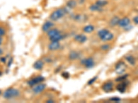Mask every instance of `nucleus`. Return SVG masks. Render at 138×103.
I'll return each mask as SVG.
<instances>
[{
    "mask_svg": "<svg viewBox=\"0 0 138 103\" xmlns=\"http://www.w3.org/2000/svg\"><path fill=\"white\" fill-rule=\"evenodd\" d=\"M133 21L135 24H138V16H136L135 17H134L133 19Z\"/></svg>",
    "mask_w": 138,
    "mask_h": 103,
    "instance_id": "28",
    "label": "nucleus"
},
{
    "mask_svg": "<svg viewBox=\"0 0 138 103\" xmlns=\"http://www.w3.org/2000/svg\"><path fill=\"white\" fill-rule=\"evenodd\" d=\"M128 75H126V76H120L118 78L116 79V81H123V80H125L126 78H127Z\"/></svg>",
    "mask_w": 138,
    "mask_h": 103,
    "instance_id": "24",
    "label": "nucleus"
},
{
    "mask_svg": "<svg viewBox=\"0 0 138 103\" xmlns=\"http://www.w3.org/2000/svg\"><path fill=\"white\" fill-rule=\"evenodd\" d=\"M111 100L114 101V102H119V101H120V98H111Z\"/></svg>",
    "mask_w": 138,
    "mask_h": 103,
    "instance_id": "29",
    "label": "nucleus"
},
{
    "mask_svg": "<svg viewBox=\"0 0 138 103\" xmlns=\"http://www.w3.org/2000/svg\"><path fill=\"white\" fill-rule=\"evenodd\" d=\"M95 4H96L97 5L102 7V6H104L106 5L107 4H108V2L106 1V0H98V1H97Z\"/></svg>",
    "mask_w": 138,
    "mask_h": 103,
    "instance_id": "22",
    "label": "nucleus"
},
{
    "mask_svg": "<svg viewBox=\"0 0 138 103\" xmlns=\"http://www.w3.org/2000/svg\"><path fill=\"white\" fill-rule=\"evenodd\" d=\"M90 10H92V11H101L102 7L97 5L96 4H93L90 6Z\"/></svg>",
    "mask_w": 138,
    "mask_h": 103,
    "instance_id": "19",
    "label": "nucleus"
},
{
    "mask_svg": "<svg viewBox=\"0 0 138 103\" xmlns=\"http://www.w3.org/2000/svg\"><path fill=\"white\" fill-rule=\"evenodd\" d=\"M46 88V85L44 84H40V85H36L35 87H33V91L35 93H39L42 92Z\"/></svg>",
    "mask_w": 138,
    "mask_h": 103,
    "instance_id": "8",
    "label": "nucleus"
},
{
    "mask_svg": "<svg viewBox=\"0 0 138 103\" xmlns=\"http://www.w3.org/2000/svg\"><path fill=\"white\" fill-rule=\"evenodd\" d=\"M52 26H53V23L52 22H51V21H46L42 26V30L45 32H48V30H50V29L51 28Z\"/></svg>",
    "mask_w": 138,
    "mask_h": 103,
    "instance_id": "12",
    "label": "nucleus"
},
{
    "mask_svg": "<svg viewBox=\"0 0 138 103\" xmlns=\"http://www.w3.org/2000/svg\"><path fill=\"white\" fill-rule=\"evenodd\" d=\"M86 39H87L86 36L85 35H83V34H78V35H76L75 36V40L79 43H84L86 41Z\"/></svg>",
    "mask_w": 138,
    "mask_h": 103,
    "instance_id": "13",
    "label": "nucleus"
},
{
    "mask_svg": "<svg viewBox=\"0 0 138 103\" xmlns=\"http://www.w3.org/2000/svg\"><path fill=\"white\" fill-rule=\"evenodd\" d=\"M95 80H97L96 76H95V77H94L93 78H92V79H91V80H89V82H88V84H89V85H92V84H93V82L95 81Z\"/></svg>",
    "mask_w": 138,
    "mask_h": 103,
    "instance_id": "25",
    "label": "nucleus"
},
{
    "mask_svg": "<svg viewBox=\"0 0 138 103\" xmlns=\"http://www.w3.org/2000/svg\"><path fill=\"white\" fill-rule=\"evenodd\" d=\"M2 39H1V37H0V45L2 44Z\"/></svg>",
    "mask_w": 138,
    "mask_h": 103,
    "instance_id": "32",
    "label": "nucleus"
},
{
    "mask_svg": "<svg viewBox=\"0 0 138 103\" xmlns=\"http://www.w3.org/2000/svg\"><path fill=\"white\" fill-rule=\"evenodd\" d=\"M79 57V54L76 52H71L69 54V58L70 59L73 60V59H77Z\"/></svg>",
    "mask_w": 138,
    "mask_h": 103,
    "instance_id": "21",
    "label": "nucleus"
},
{
    "mask_svg": "<svg viewBox=\"0 0 138 103\" xmlns=\"http://www.w3.org/2000/svg\"><path fill=\"white\" fill-rule=\"evenodd\" d=\"M1 93H2V92H1V91H0V95H1Z\"/></svg>",
    "mask_w": 138,
    "mask_h": 103,
    "instance_id": "33",
    "label": "nucleus"
},
{
    "mask_svg": "<svg viewBox=\"0 0 138 103\" xmlns=\"http://www.w3.org/2000/svg\"><path fill=\"white\" fill-rule=\"evenodd\" d=\"M82 63L84 64V65L87 68H91V67H93L95 65V63H94L93 59L92 58H88L86 59H84L82 61Z\"/></svg>",
    "mask_w": 138,
    "mask_h": 103,
    "instance_id": "7",
    "label": "nucleus"
},
{
    "mask_svg": "<svg viewBox=\"0 0 138 103\" xmlns=\"http://www.w3.org/2000/svg\"><path fill=\"white\" fill-rule=\"evenodd\" d=\"M2 53H3V50L1 49V48H0V55H2Z\"/></svg>",
    "mask_w": 138,
    "mask_h": 103,
    "instance_id": "31",
    "label": "nucleus"
},
{
    "mask_svg": "<svg viewBox=\"0 0 138 103\" xmlns=\"http://www.w3.org/2000/svg\"><path fill=\"white\" fill-rule=\"evenodd\" d=\"M126 68V66L125 63L124 62L121 61L120 63H118L115 67V72L118 74H123L124 71H125Z\"/></svg>",
    "mask_w": 138,
    "mask_h": 103,
    "instance_id": "4",
    "label": "nucleus"
},
{
    "mask_svg": "<svg viewBox=\"0 0 138 103\" xmlns=\"http://www.w3.org/2000/svg\"><path fill=\"white\" fill-rule=\"evenodd\" d=\"M19 95V91L14 88H9L4 93V98L5 99H12L16 98Z\"/></svg>",
    "mask_w": 138,
    "mask_h": 103,
    "instance_id": "3",
    "label": "nucleus"
},
{
    "mask_svg": "<svg viewBox=\"0 0 138 103\" xmlns=\"http://www.w3.org/2000/svg\"><path fill=\"white\" fill-rule=\"evenodd\" d=\"M119 21H120V18L117 17V16H115V17H113L111 21H110V26H115L118 25V23H119Z\"/></svg>",
    "mask_w": 138,
    "mask_h": 103,
    "instance_id": "14",
    "label": "nucleus"
},
{
    "mask_svg": "<svg viewBox=\"0 0 138 103\" xmlns=\"http://www.w3.org/2000/svg\"><path fill=\"white\" fill-rule=\"evenodd\" d=\"M98 36L102 40L105 41H111L114 37L113 34L106 29H102L101 30H99L98 32Z\"/></svg>",
    "mask_w": 138,
    "mask_h": 103,
    "instance_id": "1",
    "label": "nucleus"
},
{
    "mask_svg": "<svg viewBox=\"0 0 138 103\" xmlns=\"http://www.w3.org/2000/svg\"><path fill=\"white\" fill-rule=\"evenodd\" d=\"M44 80V78L42 77V76H37V77H35L34 78H33L31 80H30L28 82V84H29V86H34L35 85H37L40 82H42L43 80Z\"/></svg>",
    "mask_w": 138,
    "mask_h": 103,
    "instance_id": "5",
    "label": "nucleus"
},
{
    "mask_svg": "<svg viewBox=\"0 0 138 103\" xmlns=\"http://www.w3.org/2000/svg\"><path fill=\"white\" fill-rule=\"evenodd\" d=\"M130 22V19L128 18V17H124L122 19H120L118 25L121 28H126V27H127L129 25Z\"/></svg>",
    "mask_w": 138,
    "mask_h": 103,
    "instance_id": "6",
    "label": "nucleus"
},
{
    "mask_svg": "<svg viewBox=\"0 0 138 103\" xmlns=\"http://www.w3.org/2000/svg\"><path fill=\"white\" fill-rule=\"evenodd\" d=\"M128 82H126L124 80V82H121L120 84L117 85V90L118 91H120V93H124L125 92L126 89V87H127Z\"/></svg>",
    "mask_w": 138,
    "mask_h": 103,
    "instance_id": "9",
    "label": "nucleus"
},
{
    "mask_svg": "<svg viewBox=\"0 0 138 103\" xmlns=\"http://www.w3.org/2000/svg\"><path fill=\"white\" fill-rule=\"evenodd\" d=\"M126 60L130 64L132 65H135V58H134L133 56H127V57H126Z\"/></svg>",
    "mask_w": 138,
    "mask_h": 103,
    "instance_id": "20",
    "label": "nucleus"
},
{
    "mask_svg": "<svg viewBox=\"0 0 138 103\" xmlns=\"http://www.w3.org/2000/svg\"><path fill=\"white\" fill-rule=\"evenodd\" d=\"M66 13V9H64V8H59V9L55 10L50 15V18L52 21H58L65 15Z\"/></svg>",
    "mask_w": 138,
    "mask_h": 103,
    "instance_id": "2",
    "label": "nucleus"
},
{
    "mask_svg": "<svg viewBox=\"0 0 138 103\" xmlns=\"http://www.w3.org/2000/svg\"><path fill=\"white\" fill-rule=\"evenodd\" d=\"M4 34H5V30H4V29H3L2 28H1L0 27V37L3 35H4Z\"/></svg>",
    "mask_w": 138,
    "mask_h": 103,
    "instance_id": "27",
    "label": "nucleus"
},
{
    "mask_svg": "<svg viewBox=\"0 0 138 103\" xmlns=\"http://www.w3.org/2000/svg\"><path fill=\"white\" fill-rule=\"evenodd\" d=\"M113 84L112 82H107L102 86V89L106 92H109L113 89Z\"/></svg>",
    "mask_w": 138,
    "mask_h": 103,
    "instance_id": "10",
    "label": "nucleus"
},
{
    "mask_svg": "<svg viewBox=\"0 0 138 103\" xmlns=\"http://www.w3.org/2000/svg\"><path fill=\"white\" fill-rule=\"evenodd\" d=\"M83 30L86 33H91L94 30V26L92 25H88L84 28Z\"/></svg>",
    "mask_w": 138,
    "mask_h": 103,
    "instance_id": "17",
    "label": "nucleus"
},
{
    "mask_svg": "<svg viewBox=\"0 0 138 103\" xmlns=\"http://www.w3.org/2000/svg\"><path fill=\"white\" fill-rule=\"evenodd\" d=\"M60 44L59 41H53L48 45V49L51 51H55L60 48Z\"/></svg>",
    "mask_w": 138,
    "mask_h": 103,
    "instance_id": "11",
    "label": "nucleus"
},
{
    "mask_svg": "<svg viewBox=\"0 0 138 103\" xmlns=\"http://www.w3.org/2000/svg\"><path fill=\"white\" fill-rule=\"evenodd\" d=\"M1 61L3 62H5V61H6L5 58H1Z\"/></svg>",
    "mask_w": 138,
    "mask_h": 103,
    "instance_id": "30",
    "label": "nucleus"
},
{
    "mask_svg": "<svg viewBox=\"0 0 138 103\" xmlns=\"http://www.w3.org/2000/svg\"><path fill=\"white\" fill-rule=\"evenodd\" d=\"M60 33V32L57 29H52V30H50L48 31V35L49 37H51L52 36H55L56 34Z\"/></svg>",
    "mask_w": 138,
    "mask_h": 103,
    "instance_id": "18",
    "label": "nucleus"
},
{
    "mask_svg": "<svg viewBox=\"0 0 138 103\" xmlns=\"http://www.w3.org/2000/svg\"><path fill=\"white\" fill-rule=\"evenodd\" d=\"M63 38V36L61 34V33H59L58 34H56L55 36H52L51 37H50V41L53 42V41H60V40H62Z\"/></svg>",
    "mask_w": 138,
    "mask_h": 103,
    "instance_id": "15",
    "label": "nucleus"
},
{
    "mask_svg": "<svg viewBox=\"0 0 138 103\" xmlns=\"http://www.w3.org/2000/svg\"><path fill=\"white\" fill-rule=\"evenodd\" d=\"M67 5L70 8H74L77 5V2H76L75 0H70V1H68V2H67Z\"/></svg>",
    "mask_w": 138,
    "mask_h": 103,
    "instance_id": "23",
    "label": "nucleus"
},
{
    "mask_svg": "<svg viewBox=\"0 0 138 103\" xmlns=\"http://www.w3.org/2000/svg\"><path fill=\"white\" fill-rule=\"evenodd\" d=\"M33 67L37 70H41L44 67V63L42 61H37L34 63Z\"/></svg>",
    "mask_w": 138,
    "mask_h": 103,
    "instance_id": "16",
    "label": "nucleus"
},
{
    "mask_svg": "<svg viewBox=\"0 0 138 103\" xmlns=\"http://www.w3.org/2000/svg\"><path fill=\"white\" fill-rule=\"evenodd\" d=\"M101 47H102V49H103V50H107V49H109L110 46L108 45H102Z\"/></svg>",
    "mask_w": 138,
    "mask_h": 103,
    "instance_id": "26",
    "label": "nucleus"
}]
</instances>
